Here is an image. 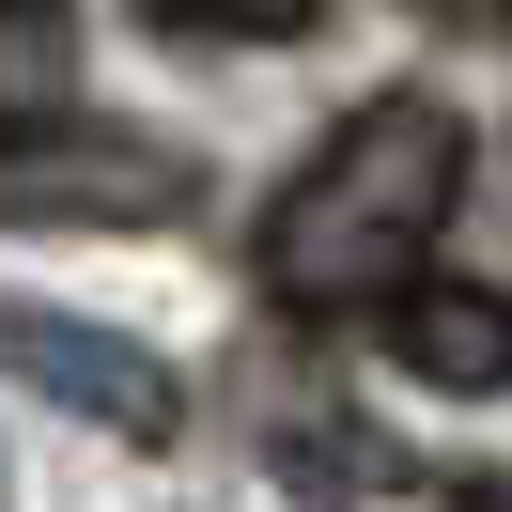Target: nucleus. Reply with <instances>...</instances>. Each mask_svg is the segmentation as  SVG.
<instances>
[{
    "label": "nucleus",
    "instance_id": "obj_1",
    "mask_svg": "<svg viewBox=\"0 0 512 512\" xmlns=\"http://www.w3.org/2000/svg\"><path fill=\"white\" fill-rule=\"evenodd\" d=\"M466 202V109L435 94H373L326 125V156L264 202V295L295 311H373L388 280H419V249Z\"/></svg>",
    "mask_w": 512,
    "mask_h": 512
},
{
    "label": "nucleus",
    "instance_id": "obj_2",
    "mask_svg": "<svg viewBox=\"0 0 512 512\" xmlns=\"http://www.w3.org/2000/svg\"><path fill=\"white\" fill-rule=\"evenodd\" d=\"M187 202L202 171L140 125H0V218L16 233H156Z\"/></svg>",
    "mask_w": 512,
    "mask_h": 512
},
{
    "label": "nucleus",
    "instance_id": "obj_3",
    "mask_svg": "<svg viewBox=\"0 0 512 512\" xmlns=\"http://www.w3.org/2000/svg\"><path fill=\"white\" fill-rule=\"evenodd\" d=\"M0 373H32L63 419H94L109 450H171L187 435V388L125 342V326H78V311H0Z\"/></svg>",
    "mask_w": 512,
    "mask_h": 512
},
{
    "label": "nucleus",
    "instance_id": "obj_4",
    "mask_svg": "<svg viewBox=\"0 0 512 512\" xmlns=\"http://www.w3.org/2000/svg\"><path fill=\"white\" fill-rule=\"evenodd\" d=\"M373 342H388V373L450 388V404H497V388H512V295H497V280H450V264H419V280L373 295Z\"/></svg>",
    "mask_w": 512,
    "mask_h": 512
},
{
    "label": "nucleus",
    "instance_id": "obj_5",
    "mask_svg": "<svg viewBox=\"0 0 512 512\" xmlns=\"http://www.w3.org/2000/svg\"><path fill=\"white\" fill-rule=\"evenodd\" d=\"M78 78V16L63 0H0V125H47Z\"/></svg>",
    "mask_w": 512,
    "mask_h": 512
},
{
    "label": "nucleus",
    "instance_id": "obj_6",
    "mask_svg": "<svg viewBox=\"0 0 512 512\" xmlns=\"http://www.w3.org/2000/svg\"><path fill=\"white\" fill-rule=\"evenodd\" d=\"M140 16L187 47H311L326 32V0H140Z\"/></svg>",
    "mask_w": 512,
    "mask_h": 512
},
{
    "label": "nucleus",
    "instance_id": "obj_7",
    "mask_svg": "<svg viewBox=\"0 0 512 512\" xmlns=\"http://www.w3.org/2000/svg\"><path fill=\"white\" fill-rule=\"evenodd\" d=\"M280 466L311 481V512H357V481H373V466H357V435H342L326 404H295V419H280Z\"/></svg>",
    "mask_w": 512,
    "mask_h": 512
}]
</instances>
